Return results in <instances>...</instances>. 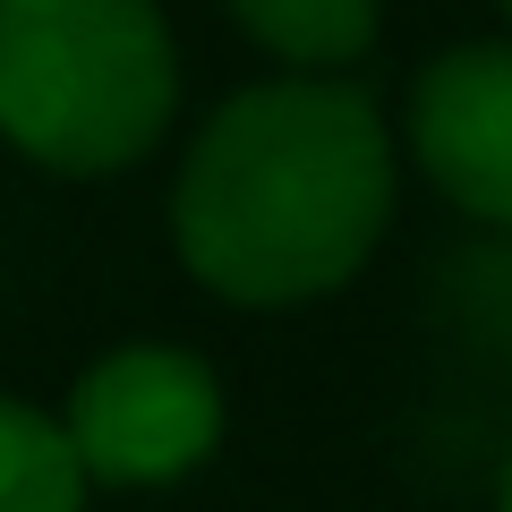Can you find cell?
<instances>
[{
    "label": "cell",
    "instance_id": "cell-1",
    "mask_svg": "<svg viewBox=\"0 0 512 512\" xmlns=\"http://www.w3.org/2000/svg\"><path fill=\"white\" fill-rule=\"evenodd\" d=\"M402 154L376 94L342 77L239 86L171 180L180 265L231 308H308L376 256Z\"/></svg>",
    "mask_w": 512,
    "mask_h": 512
},
{
    "label": "cell",
    "instance_id": "cell-2",
    "mask_svg": "<svg viewBox=\"0 0 512 512\" xmlns=\"http://www.w3.org/2000/svg\"><path fill=\"white\" fill-rule=\"evenodd\" d=\"M180 111L163 0H0V137L60 180L146 163Z\"/></svg>",
    "mask_w": 512,
    "mask_h": 512
},
{
    "label": "cell",
    "instance_id": "cell-3",
    "mask_svg": "<svg viewBox=\"0 0 512 512\" xmlns=\"http://www.w3.org/2000/svg\"><path fill=\"white\" fill-rule=\"evenodd\" d=\"M86 487H171L222 444V384L188 342H120L60 410Z\"/></svg>",
    "mask_w": 512,
    "mask_h": 512
},
{
    "label": "cell",
    "instance_id": "cell-4",
    "mask_svg": "<svg viewBox=\"0 0 512 512\" xmlns=\"http://www.w3.org/2000/svg\"><path fill=\"white\" fill-rule=\"evenodd\" d=\"M419 171L487 231H512V43H453L410 86Z\"/></svg>",
    "mask_w": 512,
    "mask_h": 512
},
{
    "label": "cell",
    "instance_id": "cell-5",
    "mask_svg": "<svg viewBox=\"0 0 512 512\" xmlns=\"http://www.w3.org/2000/svg\"><path fill=\"white\" fill-rule=\"evenodd\" d=\"M239 35L274 52L291 77H333L376 43L384 0H231Z\"/></svg>",
    "mask_w": 512,
    "mask_h": 512
},
{
    "label": "cell",
    "instance_id": "cell-6",
    "mask_svg": "<svg viewBox=\"0 0 512 512\" xmlns=\"http://www.w3.org/2000/svg\"><path fill=\"white\" fill-rule=\"evenodd\" d=\"M86 470L52 410L0 402V512H86Z\"/></svg>",
    "mask_w": 512,
    "mask_h": 512
},
{
    "label": "cell",
    "instance_id": "cell-7",
    "mask_svg": "<svg viewBox=\"0 0 512 512\" xmlns=\"http://www.w3.org/2000/svg\"><path fill=\"white\" fill-rule=\"evenodd\" d=\"M495 512H512V453H504V478H495Z\"/></svg>",
    "mask_w": 512,
    "mask_h": 512
}]
</instances>
